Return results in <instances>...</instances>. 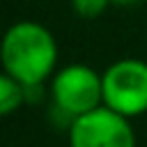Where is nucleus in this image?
I'll list each match as a JSON object with an SVG mask.
<instances>
[{"label": "nucleus", "mask_w": 147, "mask_h": 147, "mask_svg": "<svg viewBox=\"0 0 147 147\" xmlns=\"http://www.w3.org/2000/svg\"><path fill=\"white\" fill-rule=\"evenodd\" d=\"M51 99L60 113L76 119L103 106V78L83 62L67 64L53 74Z\"/></svg>", "instance_id": "obj_2"}, {"label": "nucleus", "mask_w": 147, "mask_h": 147, "mask_svg": "<svg viewBox=\"0 0 147 147\" xmlns=\"http://www.w3.org/2000/svg\"><path fill=\"white\" fill-rule=\"evenodd\" d=\"M25 85L23 83H18L16 78H11V76H7V74H2L0 76V113L7 117V115H11L14 110H18L21 106H23V101H25Z\"/></svg>", "instance_id": "obj_5"}, {"label": "nucleus", "mask_w": 147, "mask_h": 147, "mask_svg": "<svg viewBox=\"0 0 147 147\" xmlns=\"http://www.w3.org/2000/svg\"><path fill=\"white\" fill-rule=\"evenodd\" d=\"M108 5H113V0H71V7L78 16L83 18H96L101 16Z\"/></svg>", "instance_id": "obj_6"}, {"label": "nucleus", "mask_w": 147, "mask_h": 147, "mask_svg": "<svg viewBox=\"0 0 147 147\" xmlns=\"http://www.w3.org/2000/svg\"><path fill=\"white\" fill-rule=\"evenodd\" d=\"M69 147H136L129 117L99 106L69 124Z\"/></svg>", "instance_id": "obj_4"}, {"label": "nucleus", "mask_w": 147, "mask_h": 147, "mask_svg": "<svg viewBox=\"0 0 147 147\" xmlns=\"http://www.w3.org/2000/svg\"><path fill=\"white\" fill-rule=\"evenodd\" d=\"M103 106L124 115L138 117L147 113V62L138 57H122L103 74Z\"/></svg>", "instance_id": "obj_3"}, {"label": "nucleus", "mask_w": 147, "mask_h": 147, "mask_svg": "<svg viewBox=\"0 0 147 147\" xmlns=\"http://www.w3.org/2000/svg\"><path fill=\"white\" fill-rule=\"evenodd\" d=\"M2 74L25 87H37L53 76L57 64V41L53 32L37 21H18L7 28L0 46Z\"/></svg>", "instance_id": "obj_1"}, {"label": "nucleus", "mask_w": 147, "mask_h": 147, "mask_svg": "<svg viewBox=\"0 0 147 147\" xmlns=\"http://www.w3.org/2000/svg\"><path fill=\"white\" fill-rule=\"evenodd\" d=\"M140 0H113V5H136Z\"/></svg>", "instance_id": "obj_7"}]
</instances>
